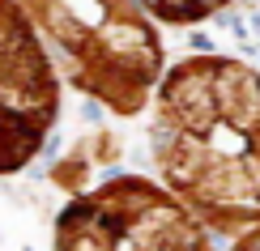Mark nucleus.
<instances>
[{"instance_id":"obj_1","label":"nucleus","mask_w":260,"mask_h":251,"mask_svg":"<svg viewBox=\"0 0 260 251\" xmlns=\"http://www.w3.org/2000/svg\"><path fill=\"white\" fill-rule=\"evenodd\" d=\"M154 154L213 230L260 222V77L235 60H188L162 85Z\"/></svg>"},{"instance_id":"obj_2","label":"nucleus","mask_w":260,"mask_h":251,"mask_svg":"<svg viewBox=\"0 0 260 251\" xmlns=\"http://www.w3.org/2000/svg\"><path fill=\"white\" fill-rule=\"evenodd\" d=\"M69 81L115 111H137L158 73V39L133 0H21Z\"/></svg>"},{"instance_id":"obj_3","label":"nucleus","mask_w":260,"mask_h":251,"mask_svg":"<svg viewBox=\"0 0 260 251\" xmlns=\"http://www.w3.org/2000/svg\"><path fill=\"white\" fill-rule=\"evenodd\" d=\"M56 251H213L188 204L145 179H115L60 213Z\"/></svg>"},{"instance_id":"obj_4","label":"nucleus","mask_w":260,"mask_h":251,"mask_svg":"<svg viewBox=\"0 0 260 251\" xmlns=\"http://www.w3.org/2000/svg\"><path fill=\"white\" fill-rule=\"evenodd\" d=\"M56 119V77L21 0H0V174L35 158Z\"/></svg>"},{"instance_id":"obj_5","label":"nucleus","mask_w":260,"mask_h":251,"mask_svg":"<svg viewBox=\"0 0 260 251\" xmlns=\"http://www.w3.org/2000/svg\"><path fill=\"white\" fill-rule=\"evenodd\" d=\"M235 251H260V222L247 230V238H239V247H235Z\"/></svg>"}]
</instances>
